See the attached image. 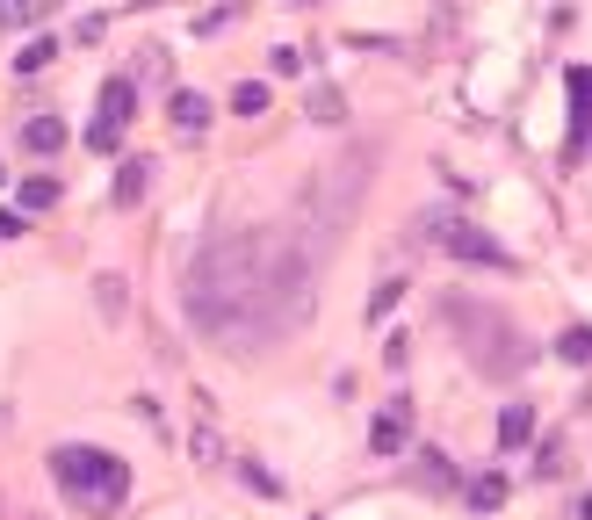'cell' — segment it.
I'll use <instances>...</instances> for the list:
<instances>
[{
	"label": "cell",
	"instance_id": "1",
	"mask_svg": "<svg viewBox=\"0 0 592 520\" xmlns=\"http://www.w3.org/2000/svg\"><path fill=\"white\" fill-rule=\"evenodd\" d=\"M181 304L202 340L224 347H260L275 332L303 325L311 311V268L282 231H224L209 239L181 282Z\"/></svg>",
	"mask_w": 592,
	"mask_h": 520
},
{
	"label": "cell",
	"instance_id": "2",
	"mask_svg": "<svg viewBox=\"0 0 592 520\" xmlns=\"http://www.w3.org/2000/svg\"><path fill=\"white\" fill-rule=\"evenodd\" d=\"M51 477H58V492H66L80 514H116V506L130 499V470H123L108 448H80V441L51 448Z\"/></svg>",
	"mask_w": 592,
	"mask_h": 520
},
{
	"label": "cell",
	"instance_id": "3",
	"mask_svg": "<svg viewBox=\"0 0 592 520\" xmlns=\"http://www.w3.org/2000/svg\"><path fill=\"white\" fill-rule=\"evenodd\" d=\"M448 318H463L455 332H463V347H470V362L485 369V376H520L527 362H535V347L505 325V318H492L485 304H470V297H448Z\"/></svg>",
	"mask_w": 592,
	"mask_h": 520
},
{
	"label": "cell",
	"instance_id": "4",
	"mask_svg": "<svg viewBox=\"0 0 592 520\" xmlns=\"http://www.w3.org/2000/svg\"><path fill=\"white\" fill-rule=\"evenodd\" d=\"M419 231H426V239H434L448 260H470V268H498V275L513 268V253L498 246L492 231H477L463 209H426V217H419Z\"/></svg>",
	"mask_w": 592,
	"mask_h": 520
},
{
	"label": "cell",
	"instance_id": "5",
	"mask_svg": "<svg viewBox=\"0 0 592 520\" xmlns=\"http://www.w3.org/2000/svg\"><path fill=\"white\" fill-rule=\"evenodd\" d=\"M138 116V87L130 80H108L95 102V123H87V152H123V130Z\"/></svg>",
	"mask_w": 592,
	"mask_h": 520
},
{
	"label": "cell",
	"instance_id": "6",
	"mask_svg": "<svg viewBox=\"0 0 592 520\" xmlns=\"http://www.w3.org/2000/svg\"><path fill=\"white\" fill-rule=\"evenodd\" d=\"M571 87V130H564V159H586L592 152V66H571L564 73Z\"/></svg>",
	"mask_w": 592,
	"mask_h": 520
},
{
	"label": "cell",
	"instance_id": "7",
	"mask_svg": "<svg viewBox=\"0 0 592 520\" xmlns=\"http://www.w3.org/2000/svg\"><path fill=\"white\" fill-rule=\"evenodd\" d=\"M369 448H376V455L412 448V398H391V405L376 413V426H369Z\"/></svg>",
	"mask_w": 592,
	"mask_h": 520
},
{
	"label": "cell",
	"instance_id": "8",
	"mask_svg": "<svg viewBox=\"0 0 592 520\" xmlns=\"http://www.w3.org/2000/svg\"><path fill=\"white\" fill-rule=\"evenodd\" d=\"M167 116H174V130H189V138H196L202 123H209V95H196V87H181V95L167 102Z\"/></svg>",
	"mask_w": 592,
	"mask_h": 520
},
{
	"label": "cell",
	"instance_id": "9",
	"mask_svg": "<svg viewBox=\"0 0 592 520\" xmlns=\"http://www.w3.org/2000/svg\"><path fill=\"white\" fill-rule=\"evenodd\" d=\"M527 433H535V405H505L498 413V448H527Z\"/></svg>",
	"mask_w": 592,
	"mask_h": 520
},
{
	"label": "cell",
	"instance_id": "10",
	"mask_svg": "<svg viewBox=\"0 0 592 520\" xmlns=\"http://www.w3.org/2000/svg\"><path fill=\"white\" fill-rule=\"evenodd\" d=\"M513 492H505V477L498 470H485V477H470V514H498Z\"/></svg>",
	"mask_w": 592,
	"mask_h": 520
},
{
	"label": "cell",
	"instance_id": "11",
	"mask_svg": "<svg viewBox=\"0 0 592 520\" xmlns=\"http://www.w3.org/2000/svg\"><path fill=\"white\" fill-rule=\"evenodd\" d=\"M58 0H0V29H29V22H44Z\"/></svg>",
	"mask_w": 592,
	"mask_h": 520
},
{
	"label": "cell",
	"instance_id": "12",
	"mask_svg": "<svg viewBox=\"0 0 592 520\" xmlns=\"http://www.w3.org/2000/svg\"><path fill=\"white\" fill-rule=\"evenodd\" d=\"M58 138H66V123H58V116H29V123H22V145H29V152H51Z\"/></svg>",
	"mask_w": 592,
	"mask_h": 520
},
{
	"label": "cell",
	"instance_id": "13",
	"mask_svg": "<svg viewBox=\"0 0 592 520\" xmlns=\"http://www.w3.org/2000/svg\"><path fill=\"white\" fill-rule=\"evenodd\" d=\"M51 203H58V181H44V174H29L15 189V209H51Z\"/></svg>",
	"mask_w": 592,
	"mask_h": 520
},
{
	"label": "cell",
	"instance_id": "14",
	"mask_svg": "<svg viewBox=\"0 0 592 520\" xmlns=\"http://www.w3.org/2000/svg\"><path fill=\"white\" fill-rule=\"evenodd\" d=\"M145 181H152V167H145V159H130V167L116 174V203L130 209V203H138V196H145Z\"/></svg>",
	"mask_w": 592,
	"mask_h": 520
},
{
	"label": "cell",
	"instance_id": "15",
	"mask_svg": "<svg viewBox=\"0 0 592 520\" xmlns=\"http://www.w3.org/2000/svg\"><path fill=\"white\" fill-rule=\"evenodd\" d=\"M556 354L586 369V362H592V325H571V332H556Z\"/></svg>",
	"mask_w": 592,
	"mask_h": 520
},
{
	"label": "cell",
	"instance_id": "16",
	"mask_svg": "<svg viewBox=\"0 0 592 520\" xmlns=\"http://www.w3.org/2000/svg\"><path fill=\"white\" fill-rule=\"evenodd\" d=\"M51 51H58L51 36H36V44H22V51H15V73H22V80H29V73H44V66H51Z\"/></svg>",
	"mask_w": 592,
	"mask_h": 520
},
{
	"label": "cell",
	"instance_id": "17",
	"mask_svg": "<svg viewBox=\"0 0 592 520\" xmlns=\"http://www.w3.org/2000/svg\"><path fill=\"white\" fill-rule=\"evenodd\" d=\"M231 108H239V116H260V108H268V87H260V80H246V87H231Z\"/></svg>",
	"mask_w": 592,
	"mask_h": 520
},
{
	"label": "cell",
	"instance_id": "18",
	"mask_svg": "<svg viewBox=\"0 0 592 520\" xmlns=\"http://www.w3.org/2000/svg\"><path fill=\"white\" fill-rule=\"evenodd\" d=\"M340 116H347V102H340L332 87H318V95H311V123H340Z\"/></svg>",
	"mask_w": 592,
	"mask_h": 520
},
{
	"label": "cell",
	"instance_id": "19",
	"mask_svg": "<svg viewBox=\"0 0 592 520\" xmlns=\"http://www.w3.org/2000/svg\"><path fill=\"white\" fill-rule=\"evenodd\" d=\"M397 297H404V282H383V290H376V297H369V318H383L397 304Z\"/></svg>",
	"mask_w": 592,
	"mask_h": 520
},
{
	"label": "cell",
	"instance_id": "20",
	"mask_svg": "<svg viewBox=\"0 0 592 520\" xmlns=\"http://www.w3.org/2000/svg\"><path fill=\"white\" fill-rule=\"evenodd\" d=\"M578 520H592V492H586V506H578Z\"/></svg>",
	"mask_w": 592,
	"mask_h": 520
},
{
	"label": "cell",
	"instance_id": "21",
	"mask_svg": "<svg viewBox=\"0 0 592 520\" xmlns=\"http://www.w3.org/2000/svg\"><path fill=\"white\" fill-rule=\"evenodd\" d=\"M0 181H7V167H0Z\"/></svg>",
	"mask_w": 592,
	"mask_h": 520
}]
</instances>
